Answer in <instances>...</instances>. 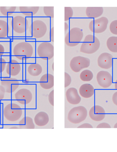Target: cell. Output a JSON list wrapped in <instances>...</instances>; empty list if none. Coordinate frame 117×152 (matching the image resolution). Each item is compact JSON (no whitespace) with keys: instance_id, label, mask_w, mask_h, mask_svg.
I'll list each match as a JSON object with an SVG mask.
<instances>
[{"instance_id":"26","label":"cell","mask_w":117,"mask_h":152,"mask_svg":"<svg viewBox=\"0 0 117 152\" xmlns=\"http://www.w3.org/2000/svg\"><path fill=\"white\" fill-rule=\"evenodd\" d=\"M19 126L20 129H34L35 126L32 118L30 117H25L20 121Z\"/></svg>"},{"instance_id":"2","label":"cell","mask_w":117,"mask_h":152,"mask_svg":"<svg viewBox=\"0 0 117 152\" xmlns=\"http://www.w3.org/2000/svg\"><path fill=\"white\" fill-rule=\"evenodd\" d=\"M28 25L26 38L39 41L47 37L50 40L52 19L45 17L28 18Z\"/></svg>"},{"instance_id":"31","label":"cell","mask_w":117,"mask_h":152,"mask_svg":"<svg viewBox=\"0 0 117 152\" xmlns=\"http://www.w3.org/2000/svg\"><path fill=\"white\" fill-rule=\"evenodd\" d=\"M10 58V56L0 57V75H1L4 72L7 64Z\"/></svg>"},{"instance_id":"41","label":"cell","mask_w":117,"mask_h":152,"mask_svg":"<svg viewBox=\"0 0 117 152\" xmlns=\"http://www.w3.org/2000/svg\"><path fill=\"white\" fill-rule=\"evenodd\" d=\"M69 27L68 23L66 22H64V31L65 33H66V34L69 31Z\"/></svg>"},{"instance_id":"20","label":"cell","mask_w":117,"mask_h":152,"mask_svg":"<svg viewBox=\"0 0 117 152\" xmlns=\"http://www.w3.org/2000/svg\"><path fill=\"white\" fill-rule=\"evenodd\" d=\"M40 7H18L17 12L21 13L26 18H33L37 17L39 12Z\"/></svg>"},{"instance_id":"40","label":"cell","mask_w":117,"mask_h":152,"mask_svg":"<svg viewBox=\"0 0 117 152\" xmlns=\"http://www.w3.org/2000/svg\"><path fill=\"white\" fill-rule=\"evenodd\" d=\"M112 101L113 104L117 106V91L113 94L112 97Z\"/></svg>"},{"instance_id":"24","label":"cell","mask_w":117,"mask_h":152,"mask_svg":"<svg viewBox=\"0 0 117 152\" xmlns=\"http://www.w3.org/2000/svg\"><path fill=\"white\" fill-rule=\"evenodd\" d=\"M103 11L102 7H87L85 10V13L89 18L96 19L102 15Z\"/></svg>"},{"instance_id":"28","label":"cell","mask_w":117,"mask_h":152,"mask_svg":"<svg viewBox=\"0 0 117 152\" xmlns=\"http://www.w3.org/2000/svg\"><path fill=\"white\" fill-rule=\"evenodd\" d=\"M108 50L111 52L117 53V37H111L107 39L106 42Z\"/></svg>"},{"instance_id":"32","label":"cell","mask_w":117,"mask_h":152,"mask_svg":"<svg viewBox=\"0 0 117 152\" xmlns=\"http://www.w3.org/2000/svg\"><path fill=\"white\" fill-rule=\"evenodd\" d=\"M74 12L73 9L71 7H64V21L69 20L73 17Z\"/></svg>"},{"instance_id":"42","label":"cell","mask_w":117,"mask_h":152,"mask_svg":"<svg viewBox=\"0 0 117 152\" xmlns=\"http://www.w3.org/2000/svg\"><path fill=\"white\" fill-rule=\"evenodd\" d=\"M10 129H19V127L17 126H14L10 127Z\"/></svg>"},{"instance_id":"3","label":"cell","mask_w":117,"mask_h":152,"mask_svg":"<svg viewBox=\"0 0 117 152\" xmlns=\"http://www.w3.org/2000/svg\"><path fill=\"white\" fill-rule=\"evenodd\" d=\"M12 38H26L28 25V18L17 12L11 17Z\"/></svg>"},{"instance_id":"9","label":"cell","mask_w":117,"mask_h":152,"mask_svg":"<svg viewBox=\"0 0 117 152\" xmlns=\"http://www.w3.org/2000/svg\"><path fill=\"white\" fill-rule=\"evenodd\" d=\"M23 64L11 57L7 64L5 70L1 75L6 74V77L16 78L23 72Z\"/></svg>"},{"instance_id":"27","label":"cell","mask_w":117,"mask_h":152,"mask_svg":"<svg viewBox=\"0 0 117 152\" xmlns=\"http://www.w3.org/2000/svg\"><path fill=\"white\" fill-rule=\"evenodd\" d=\"M10 41H0V57L10 56Z\"/></svg>"},{"instance_id":"43","label":"cell","mask_w":117,"mask_h":152,"mask_svg":"<svg viewBox=\"0 0 117 152\" xmlns=\"http://www.w3.org/2000/svg\"><path fill=\"white\" fill-rule=\"evenodd\" d=\"M114 88L117 90V79L116 80L115 83L114 84Z\"/></svg>"},{"instance_id":"46","label":"cell","mask_w":117,"mask_h":152,"mask_svg":"<svg viewBox=\"0 0 117 152\" xmlns=\"http://www.w3.org/2000/svg\"><path fill=\"white\" fill-rule=\"evenodd\" d=\"M1 109H0V120H1Z\"/></svg>"},{"instance_id":"12","label":"cell","mask_w":117,"mask_h":152,"mask_svg":"<svg viewBox=\"0 0 117 152\" xmlns=\"http://www.w3.org/2000/svg\"><path fill=\"white\" fill-rule=\"evenodd\" d=\"M15 99L19 104L26 105L32 101L33 94L29 89L26 88L20 89L15 93Z\"/></svg>"},{"instance_id":"11","label":"cell","mask_w":117,"mask_h":152,"mask_svg":"<svg viewBox=\"0 0 117 152\" xmlns=\"http://www.w3.org/2000/svg\"><path fill=\"white\" fill-rule=\"evenodd\" d=\"M108 23L109 20L107 18L102 17L90 21L88 27L92 32L100 34L106 30Z\"/></svg>"},{"instance_id":"37","label":"cell","mask_w":117,"mask_h":152,"mask_svg":"<svg viewBox=\"0 0 117 152\" xmlns=\"http://www.w3.org/2000/svg\"><path fill=\"white\" fill-rule=\"evenodd\" d=\"M53 20V19H52ZM50 42H54V26L53 22H52L51 25L50 32Z\"/></svg>"},{"instance_id":"23","label":"cell","mask_w":117,"mask_h":152,"mask_svg":"<svg viewBox=\"0 0 117 152\" xmlns=\"http://www.w3.org/2000/svg\"><path fill=\"white\" fill-rule=\"evenodd\" d=\"M49 121V115L44 111H40L36 114L34 118L35 124L37 126L43 127L46 126Z\"/></svg>"},{"instance_id":"5","label":"cell","mask_w":117,"mask_h":152,"mask_svg":"<svg viewBox=\"0 0 117 152\" xmlns=\"http://www.w3.org/2000/svg\"><path fill=\"white\" fill-rule=\"evenodd\" d=\"M100 46V42L97 37L93 35H87L81 45L80 52L86 54H93L98 50Z\"/></svg>"},{"instance_id":"45","label":"cell","mask_w":117,"mask_h":152,"mask_svg":"<svg viewBox=\"0 0 117 152\" xmlns=\"http://www.w3.org/2000/svg\"><path fill=\"white\" fill-rule=\"evenodd\" d=\"M114 128H117V122L114 125Z\"/></svg>"},{"instance_id":"15","label":"cell","mask_w":117,"mask_h":152,"mask_svg":"<svg viewBox=\"0 0 117 152\" xmlns=\"http://www.w3.org/2000/svg\"><path fill=\"white\" fill-rule=\"evenodd\" d=\"M97 81L99 86L105 89L109 88L113 83V77L110 73L106 71H101L96 76Z\"/></svg>"},{"instance_id":"1","label":"cell","mask_w":117,"mask_h":152,"mask_svg":"<svg viewBox=\"0 0 117 152\" xmlns=\"http://www.w3.org/2000/svg\"><path fill=\"white\" fill-rule=\"evenodd\" d=\"M27 38H12L11 40V57L21 63L27 64L35 57V42Z\"/></svg>"},{"instance_id":"33","label":"cell","mask_w":117,"mask_h":152,"mask_svg":"<svg viewBox=\"0 0 117 152\" xmlns=\"http://www.w3.org/2000/svg\"><path fill=\"white\" fill-rule=\"evenodd\" d=\"M109 29L112 34L117 35V20L111 22L110 25Z\"/></svg>"},{"instance_id":"30","label":"cell","mask_w":117,"mask_h":152,"mask_svg":"<svg viewBox=\"0 0 117 152\" xmlns=\"http://www.w3.org/2000/svg\"><path fill=\"white\" fill-rule=\"evenodd\" d=\"M54 7L53 6L43 7L42 11L45 17L50 18L51 19H53L54 17Z\"/></svg>"},{"instance_id":"16","label":"cell","mask_w":117,"mask_h":152,"mask_svg":"<svg viewBox=\"0 0 117 152\" xmlns=\"http://www.w3.org/2000/svg\"><path fill=\"white\" fill-rule=\"evenodd\" d=\"M89 117L96 122H100L104 119L105 117V112L102 107L99 105L92 107L89 112Z\"/></svg>"},{"instance_id":"13","label":"cell","mask_w":117,"mask_h":152,"mask_svg":"<svg viewBox=\"0 0 117 152\" xmlns=\"http://www.w3.org/2000/svg\"><path fill=\"white\" fill-rule=\"evenodd\" d=\"M20 83L16 78L9 77L1 78V85L5 89L6 93L12 94L18 88Z\"/></svg>"},{"instance_id":"10","label":"cell","mask_w":117,"mask_h":152,"mask_svg":"<svg viewBox=\"0 0 117 152\" xmlns=\"http://www.w3.org/2000/svg\"><path fill=\"white\" fill-rule=\"evenodd\" d=\"M91 61L88 58L79 56L74 57L71 59L69 65L73 72L78 73L83 69L89 67Z\"/></svg>"},{"instance_id":"22","label":"cell","mask_w":117,"mask_h":152,"mask_svg":"<svg viewBox=\"0 0 117 152\" xmlns=\"http://www.w3.org/2000/svg\"><path fill=\"white\" fill-rule=\"evenodd\" d=\"M80 95L83 98H91L94 94V89L92 85L88 83L83 84L79 89Z\"/></svg>"},{"instance_id":"17","label":"cell","mask_w":117,"mask_h":152,"mask_svg":"<svg viewBox=\"0 0 117 152\" xmlns=\"http://www.w3.org/2000/svg\"><path fill=\"white\" fill-rule=\"evenodd\" d=\"M113 57L110 53H104L98 58L97 64L100 68L105 69L111 68L113 66Z\"/></svg>"},{"instance_id":"6","label":"cell","mask_w":117,"mask_h":152,"mask_svg":"<svg viewBox=\"0 0 117 152\" xmlns=\"http://www.w3.org/2000/svg\"><path fill=\"white\" fill-rule=\"evenodd\" d=\"M84 37L82 29L75 27L70 29L65 35L64 42L67 46L74 47L79 44Z\"/></svg>"},{"instance_id":"29","label":"cell","mask_w":117,"mask_h":152,"mask_svg":"<svg viewBox=\"0 0 117 152\" xmlns=\"http://www.w3.org/2000/svg\"><path fill=\"white\" fill-rule=\"evenodd\" d=\"M94 75L91 70L86 69L83 70L80 73V77L81 80L83 82H88L93 80Z\"/></svg>"},{"instance_id":"25","label":"cell","mask_w":117,"mask_h":152,"mask_svg":"<svg viewBox=\"0 0 117 152\" xmlns=\"http://www.w3.org/2000/svg\"><path fill=\"white\" fill-rule=\"evenodd\" d=\"M18 7L0 6V17H11L17 12Z\"/></svg>"},{"instance_id":"7","label":"cell","mask_w":117,"mask_h":152,"mask_svg":"<svg viewBox=\"0 0 117 152\" xmlns=\"http://www.w3.org/2000/svg\"><path fill=\"white\" fill-rule=\"evenodd\" d=\"M36 52L40 59L44 61H48L54 57V48L50 42H42L37 46Z\"/></svg>"},{"instance_id":"44","label":"cell","mask_w":117,"mask_h":152,"mask_svg":"<svg viewBox=\"0 0 117 152\" xmlns=\"http://www.w3.org/2000/svg\"><path fill=\"white\" fill-rule=\"evenodd\" d=\"M51 68L52 69V70L53 72L54 71V62H53L52 64Z\"/></svg>"},{"instance_id":"34","label":"cell","mask_w":117,"mask_h":152,"mask_svg":"<svg viewBox=\"0 0 117 152\" xmlns=\"http://www.w3.org/2000/svg\"><path fill=\"white\" fill-rule=\"evenodd\" d=\"M64 79V87L65 88H66L67 87L70 86L72 81V78L71 76L69 75V73L66 72H65Z\"/></svg>"},{"instance_id":"35","label":"cell","mask_w":117,"mask_h":152,"mask_svg":"<svg viewBox=\"0 0 117 152\" xmlns=\"http://www.w3.org/2000/svg\"><path fill=\"white\" fill-rule=\"evenodd\" d=\"M48 101L51 105L54 106V90L49 93L48 97Z\"/></svg>"},{"instance_id":"39","label":"cell","mask_w":117,"mask_h":152,"mask_svg":"<svg viewBox=\"0 0 117 152\" xmlns=\"http://www.w3.org/2000/svg\"><path fill=\"white\" fill-rule=\"evenodd\" d=\"M78 128H93V127L88 123H85L78 126Z\"/></svg>"},{"instance_id":"14","label":"cell","mask_w":117,"mask_h":152,"mask_svg":"<svg viewBox=\"0 0 117 152\" xmlns=\"http://www.w3.org/2000/svg\"><path fill=\"white\" fill-rule=\"evenodd\" d=\"M13 36L8 23V18L0 17V41H10Z\"/></svg>"},{"instance_id":"21","label":"cell","mask_w":117,"mask_h":152,"mask_svg":"<svg viewBox=\"0 0 117 152\" xmlns=\"http://www.w3.org/2000/svg\"><path fill=\"white\" fill-rule=\"evenodd\" d=\"M39 83L42 88L46 90L50 89L54 85V76L50 73L45 74L40 77Z\"/></svg>"},{"instance_id":"8","label":"cell","mask_w":117,"mask_h":152,"mask_svg":"<svg viewBox=\"0 0 117 152\" xmlns=\"http://www.w3.org/2000/svg\"><path fill=\"white\" fill-rule=\"evenodd\" d=\"M87 115V110L84 107H74L69 112L67 120L72 124H78L86 120Z\"/></svg>"},{"instance_id":"19","label":"cell","mask_w":117,"mask_h":152,"mask_svg":"<svg viewBox=\"0 0 117 152\" xmlns=\"http://www.w3.org/2000/svg\"><path fill=\"white\" fill-rule=\"evenodd\" d=\"M66 96L67 102L72 105L79 104L81 101V98L75 88H69L66 91Z\"/></svg>"},{"instance_id":"36","label":"cell","mask_w":117,"mask_h":152,"mask_svg":"<svg viewBox=\"0 0 117 152\" xmlns=\"http://www.w3.org/2000/svg\"><path fill=\"white\" fill-rule=\"evenodd\" d=\"M6 93L5 89L0 85V102L4 99Z\"/></svg>"},{"instance_id":"4","label":"cell","mask_w":117,"mask_h":152,"mask_svg":"<svg viewBox=\"0 0 117 152\" xmlns=\"http://www.w3.org/2000/svg\"><path fill=\"white\" fill-rule=\"evenodd\" d=\"M23 111L19 105L13 102H10L3 107V117L7 121L15 122L21 118Z\"/></svg>"},{"instance_id":"38","label":"cell","mask_w":117,"mask_h":152,"mask_svg":"<svg viewBox=\"0 0 117 152\" xmlns=\"http://www.w3.org/2000/svg\"><path fill=\"white\" fill-rule=\"evenodd\" d=\"M97 128H111V126L110 125L107 123L103 122L99 124L96 127Z\"/></svg>"},{"instance_id":"18","label":"cell","mask_w":117,"mask_h":152,"mask_svg":"<svg viewBox=\"0 0 117 152\" xmlns=\"http://www.w3.org/2000/svg\"><path fill=\"white\" fill-rule=\"evenodd\" d=\"M24 64L26 72L31 77H38L43 72V67L41 64L37 62Z\"/></svg>"}]
</instances>
